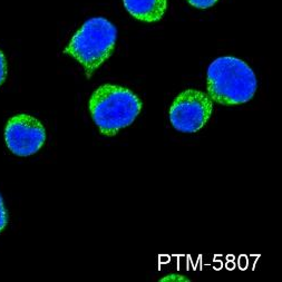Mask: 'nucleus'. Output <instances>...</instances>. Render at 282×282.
Here are the masks:
<instances>
[{"instance_id":"f257e3e1","label":"nucleus","mask_w":282,"mask_h":282,"mask_svg":"<svg viewBox=\"0 0 282 282\" xmlns=\"http://www.w3.org/2000/svg\"><path fill=\"white\" fill-rule=\"evenodd\" d=\"M208 95L225 106L241 105L255 97L258 80L255 71L243 60L223 56L213 60L208 68Z\"/></svg>"},{"instance_id":"f03ea898","label":"nucleus","mask_w":282,"mask_h":282,"mask_svg":"<svg viewBox=\"0 0 282 282\" xmlns=\"http://www.w3.org/2000/svg\"><path fill=\"white\" fill-rule=\"evenodd\" d=\"M88 106L99 132L105 136H115L134 123L142 110V102L127 88L105 84L93 93Z\"/></svg>"},{"instance_id":"7ed1b4c3","label":"nucleus","mask_w":282,"mask_h":282,"mask_svg":"<svg viewBox=\"0 0 282 282\" xmlns=\"http://www.w3.org/2000/svg\"><path fill=\"white\" fill-rule=\"evenodd\" d=\"M118 40V29L103 17L88 19L72 36L64 54L83 66L86 77L93 74L111 57Z\"/></svg>"},{"instance_id":"20e7f679","label":"nucleus","mask_w":282,"mask_h":282,"mask_svg":"<svg viewBox=\"0 0 282 282\" xmlns=\"http://www.w3.org/2000/svg\"><path fill=\"white\" fill-rule=\"evenodd\" d=\"M213 111L212 99L197 90L180 93L170 107L172 126L181 133H196L209 122Z\"/></svg>"},{"instance_id":"39448f33","label":"nucleus","mask_w":282,"mask_h":282,"mask_svg":"<svg viewBox=\"0 0 282 282\" xmlns=\"http://www.w3.org/2000/svg\"><path fill=\"white\" fill-rule=\"evenodd\" d=\"M5 141L15 155H34L46 142V131L34 116L18 114L11 118L5 128Z\"/></svg>"},{"instance_id":"423d86ee","label":"nucleus","mask_w":282,"mask_h":282,"mask_svg":"<svg viewBox=\"0 0 282 282\" xmlns=\"http://www.w3.org/2000/svg\"><path fill=\"white\" fill-rule=\"evenodd\" d=\"M125 9L144 23H155L163 18L167 0H123Z\"/></svg>"},{"instance_id":"0eeeda50","label":"nucleus","mask_w":282,"mask_h":282,"mask_svg":"<svg viewBox=\"0 0 282 282\" xmlns=\"http://www.w3.org/2000/svg\"><path fill=\"white\" fill-rule=\"evenodd\" d=\"M188 2L197 9H208V8L214 6L217 0H188Z\"/></svg>"},{"instance_id":"6e6552de","label":"nucleus","mask_w":282,"mask_h":282,"mask_svg":"<svg viewBox=\"0 0 282 282\" xmlns=\"http://www.w3.org/2000/svg\"><path fill=\"white\" fill-rule=\"evenodd\" d=\"M7 223H8L7 211H6L5 204H3L2 196H1V194H0V232H1L2 230L6 228Z\"/></svg>"},{"instance_id":"1a4fd4ad","label":"nucleus","mask_w":282,"mask_h":282,"mask_svg":"<svg viewBox=\"0 0 282 282\" xmlns=\"http://www.w3.org/2000/svg\"><path fill=\"white\" fill-rule=\"evenodd\" d=\"M160 282H190V279L182 275L172 273V275H167L160 279Z\"/></svg>"},{"instance_id":"9d476101","label":"nucleus","mask_w":282,"mask_h":282,"mask_svg":"<svg viewBox=\"0 0 282 282\" xmlns=\"http://www.w3.org/2000/svg\"><path fill=\"white\" fill-rule=\"evenodd\" d=\"M7 76V63L5 55L1 50H0V86L5 82Z\"/></svg>"}]
</instances>
